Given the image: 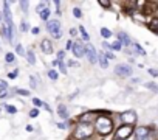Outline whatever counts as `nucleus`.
Returning a JSON list of instances; mask_svg holds the SVG:
<instances>
[{
  "mask_svg": "<svg viewBox=\"0 0 158 140\" xmlns=\"http://www.w3.org/2000/svg\"><path fill=\"white\" fill-rule=\"evenodd\" d=\"M92 134H93V128L87 121L79 123L77 128H76V131H74V137L76 138H89Z\"/></svg>",
  "mask_w": 158,
  "mask_h": 140,
  "instance_id": "f257e3e1",
  "label": "nucleus"
},
{
  "mask_svg": "<svg viewBox=\"0 0 158 140\" xmlns=\"http://www.w3.org/2000/svg\"><path fill=\"white\" fill-rule=\"evenodd\" d=\"M113 128V123L109 117H99L96 120V131L99 134H109Z\"/></svg>",
  "mask_w": 158,
  "mask_h": 140,
  "instance_id": "f03ea898",
  "label": "nucleus"
},
{
  "mask_svg": "<svg viewBox=\"0 0 158 140\" xmlns=\"http://www.w3.org/2000/svg\"><path fill=\"white\" fill-rule=\"evenodd\" d=\"M47 30H48V33H50L53 37H56V39H60V37H62L60 24H59L57 20H50V22L47 24Z\"/></svg>",
  "mask_w": 158,
  "mask_h": 140,
  "instance_id": "7ed1b4c3",
  "label": "nucleus"
},
{
  "mask_svg": "<svg viewBox=\"0 0 158 140\" xmlns=\"http://www.w3.org/2000/svg\"><path fill=\"white\" fill-rule=\"evenodd\" d=\"M119 118H121L123 123H126V126H130V125H133L136 121V114L133 111H126V112H123L119 115Z\"/></svg>",
  "mask_w": 158,
  "mask_h": 140,
  "instance_id": "20e7f679",
  "label": "nucleus"
},
{
  "mask_svg": "<svg viewBox=\"0 0 158 140\" xmlns=\"http://www.w3.org/2000/svg\"><path fill=\"white\" fill-rule=\"evenodd\" d=\"M115 73H116L118 77L126 78V77H130L132 68H130L129 65H126V64H119V65H116V67H115Z\"/></svg>",
  "mask_w": 158,
  "mask_h": 140,
  "instance_id": "39448f33",
  "label": "nucleus"
},
{
  "mask_svg": "<svg viewBox=\"0 0 158 140\" xmlns=\"http://www.w3.org/2000/svg\"><path fill=\"white\" fill-rule=\"evenodd\" d=\"M132 134V126H121L116 131V138H127Z\"/></svg>",
  "mask_w": 158,
  "mask_h": 140,
  "instance_id": "423d86ee",
  "label": "nucleus"
},
{
  "mask_svg": "<svg viewBox=\"0 0 158 140\" xmlns=\"http://www.w3.org/2000/svg\"><path fill=\"white\" fill-rule=\"evenodd\" d=\"M73 53H74L76 58H82V56L85 55V48H84V45H82V44H79V42H76V44L73 45Z\"/></svg>",
  "mask_w": 158,
  "mask_h": 140,
  "instance_id": "0eeeda50",
  "label": "nucleus"
},
{
  "mask_svg": "<svg viewBox=\"0 0 158 140\" xmlns=\"http://www.w3.org/2000/svg\"><path fill=\"white\" fill-rule=\"evenodd\" d=\"M147 134H149V129L144 128V126H139V128L135 129V135H136L138 140H144V138H147Z\"/></svg>",
  "mask_w": 158,
  "mask_h": 140,
  "instance_id": "6e6552de",
  "label": "nucleus"
},
{
  "mask_svg": "<svg viewBox=\"0 0 158 140\" xmlns=\"http://www.w3.org/2000/svg\"><path fill=\"white\" fill-rule=\"evenodd\" d=\"M85 55L89 56V59H90V62H92V64H95V62L98 61V56H96V51H95V48H93L92 45H89V47H85Z\"/></svg>",
  "mask_w": 158,
  "mask_h": 140,
  "instance_id": "1a4fd4ad",
  "label": "nucleus"
},
{
  "mask_svg": "<svg viewBox=\"0 0 158 140\" xmlns=\"http://www.w3.org/2000/svg\"><path fill=\"white\" fill-rule=\"evenodd\" d=\"M40 47H42V51L44 53H47V55H51L53 53V44L50 42V41H42V44H40Z\"/></svg>",
  "mask_w": 158,
  "mask_h": 140,
  "instance_id": "9d476101",
  "label": "nucleus"
},
{
  "mask_svg": "<svg viewBox=\"0 0 158 140\" xmlns=\"http://www.w3.org/2000/svg\"><path fill=\"white\" fill-rule=\"evenodd\" d=\"M57 114H59V117H62V118H68V112H67V107H65L64 104H59V106H57Z\"/></svg>",
  "mask_w": 158,
  "mask_h": 140,
  "instance_id": "9b49d317",
  "label": "nucleus"
},
{
  "mask_svg": "<svg viewBox=\"0 0 158 140\" xmlns=\"http://www.w3.org/2000/svg\"><path fill=\"white\" fill-rule=\"evenodd\" d=\"M39 16H40V19H42V20H47V19L50 17V10H48V7H45V8L39 13Z\"/></svg>",
  "mask_w": 158,
  "mask_h": 140,
  "instance_id": "f8f14e48",
  "label": "nucleus"
},
{
  "mask_svg": "<svg viewBox=\"0 0 158 140\" xmlns=\"http://www.w3.org/2000/svg\"><path fill=\"white\" fill-rule=\"evenodd\" d=\"M99 65H101L102 68H107V67H109V61H107V58L102 56V55L99 56Z\"/></svg>",
  "mask_w": 158,
  "mask_h": 140,
  "instance_id": "ddd939ff",
  "label": "nucleus"
},
{
  "mask_svg": "<svg viewBox=\"0 0 158 140\" xmlns=\"http://www.w3.org/2000/svg\"><path fill=\"white\" fill-rule=\"evenodd\" d=\"M118 39H119V42L123 41L124 44H130V39L127 37V34H126V33H119V34H118Z\"/></svg>",
  "mask_w": 158,
  "mask_h": 140,
  "instance_id": "4468645a",
  "label": "nucleus"
},
{
  "mask_svg": "<svg viewBox=\"0 0 158 140\" xmlns=\"http://www.w3.org/2000/svg\"><path fill=\"white\" fill-rule=\"evenodd\" d=\"M27 58H28V62H30V64H36V56H34V53H33L31 50L28 51Z\"/></svg>",
  "mask_w": 158,
  "mask_h": 140,
  "instance_id": "2eb2a0df",
  "label": "nucleus"
},
{
  "mask_svg": "<svg viewBox=\"0 0 158 140\" xmlns=\"http://www.w3.org/2000/svg\"><path fill=\"white\" fill-rule=\"evenodd\" d=\"M146 87L147 89H150V90H153V92H156L158 94V86L155 84V83H146Z\"/></svg>",
  "mask_w": 158,
  "mask_h": 140,
  "instance_id": "dca6fc26",
  "label": "nucleus"
},
{
  "mask_svg": "<svg viewBox=\"0 0 158 140\" xmlns=\"http://www.w3.org/2000/svg\"><path fill=\"white\" fill-rule=\"evenodd\" d=\"M133 48H135V51H136V53H139V55H146V51L141 48V45H139V44H136V42H135V44H133Z\"/></svg>",
  "mask_w": 158,
  "mask_h": 140,
  "instance_id": "f3484780",
  "label": "nucleus"
},
{
  "mask_svg": "<svg viewBox=\"0 0 158 140\" xmlns=\"http://www.w3.org/2000/svg\"><path fill=\"white\" fill-rule=\"evenodd\" d=\"M101 34L107 39V37H110V36H112V31H110V30H107V28H102V30H101Z\"/></svg>",
  "mask_w": 158,
  "mask_h": 140,
  "instance_id": "a211bd4d",
  "label": "nucleus"
},
{
  "mask_svg": "<svg viewBox=\"0 0 158 140\" xmlns=\"http://www.w3.org/2000/svg\"><path fill=\"white\" fill-rule=\"evenodd\" d=\"M5 59H6V62H8V64H11V62H14V55H13V53H6Z\"/></svg>",
  "mask_w": 158,
  "mask_h": 140,
  "instance_id": "6ab92c4d",
  "label": "nucleus"
},
{
  "mask_svg": "<svg viewBox=\"0 0 158 140\" xmlns=\"http://www.w3.org/2000/svg\"><path fill=\"white\" fill-rule=\"evenodd\" d=\"M79 31L82 33V39H84V41H89V34H87V31L84 30V27H79Z\"/></svg>",
  "mask_w": 158,
  "mask_h": 140,
  "instance_id": "aec40b11",
  "label": "nucleus"
},
{
  "mask_svg": "<svg viewBox=\"0 0 158 140\" xmlns=\"http://www.w3.org/2000/svg\"><path fill=\"white\" fill-rule=\"evenodd\" d=\"M5 109H6L10 114H16V112H17V109H16L14 106H10V104H6V106H5Z\"/></svg>",
  "mask_w": 158,
  "mask_h": 140,
  "instance_id": "412c9836",
  "label": "nucleus"
},
{
  "mask_svg": "<svg viewBox=\"0 0 158 140\" xmlns=\"http://www.w3.org/2000/svg\"><path fill=\"white\" fill-rule=\"evenodd\" d=\"M121 48H123V44H121L119 41H118V42H115V44L112 45V50H121Z\"/></svg>",
  "mask_w": 158,
  "mask_h": 140,
  "instance_id": "4be33fe9",
  "label": "nucleus"
},
{
  "mask_svg": "<svg viewBox=\"0 0 158 140\" xmlns=\"http://www.w3.org/2000/svg\"><path fill=\"white\" fill-rule=\"evenodd\" d=\"M20 8L23 10V13H28V2H20Z\"/></svg>",
  "mask_w": 158,
  "mask_h": 140,
  "instance_id": "5701e85b",
  "label": "nucleus"
},
{
  "mask_svg": "<svg viewBox=\"0 0 158 140\" xmlns=\"http://www.w3.org/2000/svg\"><path fill=\"white\" fill-rule=\"evenodd\" d=\"M16 51H17V55H22V56L25 55V50H23L22 45H17V47H16Z\"/></svg>",
  "mask_w": 158,
  "mask_h": 140,
  "instance_id": "b1692460",
  "label": "nucleus"
},
{
  "mask_svg": "<svg viewBox=\"0 0 158 140\" xmlns=\"http://www.w3.org/2000/svg\"><path fill=\"white\" fill-rule=\"evenodd\" d=\"M48 77H50L51 80H57V73L54 72V70H50V72H48Z\"/></svg>",
  "mask_w": 158,
  "mask_h": 140,
  "instance_id": "393cba45",
  "label": "nucleus"
},
{
  "mask_svg": "<svg viewBox=\"0 0 158 140\" xmlns=\"http://www.w3.org/2000/svg\"><path fill=\"white\" fill-rule=\"evenodd\" d=\"M73 14H74L76 17H81V16H82V13H81V10H79V8H74V10H73Z\"/></svg>",
  "mask_w": 158,
  "mask_h": 140,
  "instance_id": "a878e982",
  "label": "nucleus"
},
{
  "mask_svg": "<svg viewBox=\"0 0 158 140\" xmlns=\"http://www.w3.org/2000/svg\"><path fill=\"white\" fill-rule=\"evenodd\" d=\"M57 65H59V68H60V72H62V73H67V68H65V65H64L60 61H59V64H57Z\"/></svg>",
  "mask_w": 158,
  "mask_h": 140,
  "instance_id": "bb28decb",
  "label": "nucleus"
},
{
  "mask_svg": "<svg viewBox=\"0 0 158 140\" xmlns=\"http://www.w3.org/2000/svg\"><path fill=\"white\" fill-rule=\"evenodd\" d=\"M149 73H150L152 77H158V70H155V68H150V70H149Z\"/></svg>",
  "mask_w": 158,
  "mask_h": 140,
  "instance_id": "cd10ccee",
  "label": "nucleus"
},
{
  "mask_svg": "<svg viewBox=\"0 0 158 140\" xmlns=\"http://www.w3.org/2000/svg\"><path fill=\"white\" fill-rule=\"evenodd\" d=\"M20 30H22V31H27V30H28V25H27V22H22V24H20Z\"/></svg>",
  "mask_w": 158,
  "mask_h": 140,
  "instance_id": "c85d7f7f",
  "label": "nucleus"
},
{
  "mask_svg": "<svg viewBox=\"0 0 158 140\" xmlns=\"http://www.w3.org/2000/svg\"><path fill=\"white\" fill-rule=\"evenodd\" d=\"M39 115V111L37 109H33L31 112H30V117H37Z\"/></svg>",
  "mask_w": 158,
  "mask_h": 140,
  "instance_id": "c756f323",
  "label": "nucleus"
},
{
  "mask_svg": "<svg viewBox=\"0 0 158 140\" xmlns=\"http://www.w3.org/2000/svg\"><path fill=\"white\" fill-rule=\"evenodd\" d=\"M99 5H101V7H104V8H109V7H110V3H109V2H104V0H101Z\"/></svg>",
  "mask_w": 158,
  "mask_h": 140,
  "instance_id": "7c9ffc66",
  "label": "nucleus"
},
{
  "mask_svg": "<svg viewBox=\"0 0 158 140\" xmlns=\"http://www.w3.org/2000/svg\"><path fill=\"white\" fill-rule=\"evenodd\" d=\"M8 77H10V78H16V77H17V70H13L11 73H8Z\"/></svg>",
  "mask_w": 158,
  "mask_h": 140,
  "instance_id": "2f4dec72",
  "label": "nucleus"
},
{
  "mask_svg": "<svg viewBox=\"0 0 158 140\" xmlns=\"http://www.w3.org/2000/svg\"><path fill=\"white\" fill-rule=\"evenodd\" d=\"M73 45H74V44H73L71 41H68V42H67V50H73Z\"/></svg>",
  "mask_w": 158,
  "mask_h": 140,
  "instance_id": "473e14b6",
  "label": "nucleus"
},
{
  "mask_svg": "<svg viewBox=\"0 0 158 140\" xmlns=\"http://www.w3.org/2000/svg\"><path fill=\"white\" fill-rule=\"evenodd\" d=\"M33 103H34L36 106H42V103H40V100H37V98H33Z\"/></svg>",
  "mask_w": 158,
  "mask_h": 140,
  "instance_id": "72a5a7b5",
  "label": "nucleus"
},
{
  "mask_svg": "<svg viewBox=\"0 0 158 140\" xmlns=\"http://www.w3.org/2000/svg\"><path fill=\"white\" fill-rule=\"evenodd\" d=\"M6 86H8V84H6L5 81H2V80H0V87H2V89L5 90V89H6Z\"/></svg>",
  "mask_w": 158,
  "mask_h": 140,
  "instance_id": "f704fd0d",
  "label": "nucleus"
},
{
  "mask_svg": "<svg viewBox=\"0 0 158 140\" xmlns=\"http://www.w3.org/2000/svg\"><path fill=\"white\" fill-rule=\"evenodd\" d=\"M17 94H20V95H28V90H22V89H19Z\"/></svg>",
  "mask_w": 158,
  "mask_h": 140,
  "instance_id": "c9c22d12",
  "label": "nucleus"
},
{
  "mask_svg": "<svg viewBox=\"0 0 158 140\" xmlns=\"http://www.w3.org/2000/svg\"><path fill=\"white\" fill-rule=\"evenodd\" d=\"M30 81H31V87H36V80H34L33 77L30 78Z\"/></svg>",
  "mask_w": 158,
  "mask_h": 140,
  "instance_id": "e433bc0d",
  "label": "nucleus"
},
{
  "mask_svg": "<svg viewBox=\"0 0 158 140\" xmlns=\"http://www.w3.org/2000/svg\"><path fill=\"white\" fill-rule=\"evenodd\" d=\"M76 33H77V30H76V28H71V30H70V34H71V36H74Z\"/></svg>",
  "mask_w": 158,
  "mask_h": 140,
  "instance_id": "4c0bfd02",
  "label": "nucleus"
},
{
  "mask_svg": "<svg viewBox=\"0 0 158 140\" xmlns=\"http://www.w3.org/2000/svg\"><path fill=\"white\" fill-rule=\"evenodd\" d=\"M102 45H104V48H106V50H110V48H112V45H109L107 42H104Z\"/></svg>",
  "mask_w": 158,
  "mask_h": 140,
  "instance_id": "58836bf2",
  "label": "nucleus"
},
{
  "mask_svg": "<svg viewBox=\"0 0 158 140\" xmlns=\"http://www.w3.org/2000/svg\"><path fill=\"white\" fill-rule=\"evenodd\" d=\"M5 95H6V90H3V89H2V90H0V98H3Z\"/></svg>",
  "mask_w": 158,
  "mask_h": 140,
  "instance_id": "ea45409f",
  "label": "nucleus"
},
{
  "mask_svg": "<svg viewBox=\"0 0 158 140\" xmlns=\"http://www.w3.org/2000/svg\"><path fill=\"white\" fill-rule=\"evenodd\" d=\"M39 33V28H33V34H37Z\"/></svg>",
  "mask_w": 158,
  "mask_h": 140,
  "instance_id": "a19ab883",
  "label": "nucleus"
},
{
  "mask_svg": "<svg viewBox=\"0 0 158 140\" xmlns=\"http://www.w3.org/2000/svg\"><path fill=\"white\" fill-rule=\"evenodd\" d=\"M68 65H77V64H76L74 61H68Z\"/></svg>",
  "mask_w": 158,
  "mask_h": 140,
  "instance_id": "79ce46f5",
  "label": "nucleus"
},
{
  "mask_svg": "<svg viewBox=\"0 0 158 140\" xmlns=\"http://www.w3.org/2000/svg\"><path fill=\"white\" fill-rule=\"evenodd\" d=\"M57 126H59L60 129H64V128H65V125H64V123H57Z\"/></svg>",
  "mask_w": 158,
  "mask_h": 140,
  "instance_id": "37998d69",
  "label": "nucleus"
}]
</instances>
